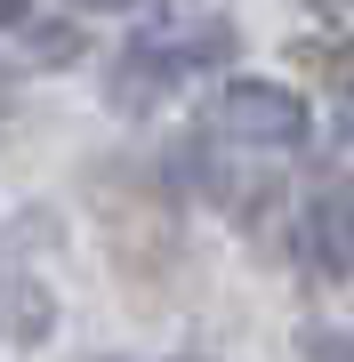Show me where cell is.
Here are the masks:
<instances>
[{
  "instance_id": "obj_8",
  "label": "cell",
  "mask_w": 354,
  "mask_h": 362,
  "mask_svg": "<svg viewBox=\"0 0 354 362\" xmlns=\"http://www.w3.org/2000/svg\"><path fill=\"white\" fill-rule=\"evenodd\" d=\"M322 8H354V0H322Z\"/></svg>"
},
{
  "instance_id": "obj_1",
  "label": "cell",
  "mask_w": 354,
  "mask_h": 362,
  "mask_svg": "<svg viewBox=\"0 0 354 362\" xmlns=\"http://www.w3.org/2000/svg\"><path fill=\"white\" fill-rule=\"evenodd\" d=\"M218 129L234 137V145H298L306 137V105L290 97V89H274V81H234V89L218 97Z\"/></svg>"
},
{
  "instance_id": "obj_7",
  "label": "cell",
  "mask_w": 354,
  "mask_h": 362,
  "mask_svg": "<svg viewBox=\"0 0 354 362\" xmlns=\"http://www.w3.org/2000/svg\"><path fill=\"white\" fill-rule=\"evenodd\" d=\"M338 129H346V137H354V97H346V113H338Z\"/></svg>"
},
{
  "instance_id": "obj_3",
  "label": "cell",
  "mask_w": 354,
  "mask_h": 362,
  "mask_svg": "<svg viewBox=\"0 0 354 362\" xmlns=\"http://www.w3.org/2000/svg\"><path fill=\"white\" fill-rule=\"evenodd\" d=\"M25 57L65 65V57H81V33H73V25H40V33H25Z\"/></svg>"
},
{
  "instance_id": "obj_4",
  "label": "cell",
  "mask_w": 354,
  "mask_h": 362,
  "mask_svg": "<svg viewBox=\"0 0 354 362\" xmlns=\"http://www.w3.org/2000/svg\"><path fill=\"white\" fill-rule=\"evenodd\" d=\"M306 362H354V330H306Z\"/></svg>"
},
{
  "instance_id": "obj_6",
  "label": "cell",
  "mask_w": 354,
  "mask_h": 362,
  "mask_svg": "<svg viewBox=\"0 0 354 362\" xmlns=\"http://www.w3.org/2000/svg\"><path fill=\"white\" fill-rule=\"evenodd\" d=\"M73 8H137V0H73Z\"/></svg>"
},
{
  "instance_id": "obj_2",
  "label": "cell",
  "mask_w": 354,
  "mask_h": 362,
  "mask_svg": "<svg viewBox=\"0 0 354 362\" xmlns=\"http://www.w3.org/2000/svg\"><path fill=\"white\" fill-rule=\"evenodd\" d=\"M306 266L322 282L354 274V177H330V185L306 194Z\"/></svg>"
},
{
  "instance_id": "obj_5",
  "label": "cell",
  "mask_w": 354,
  "mask_h": 362,
  "mask_svg": "<svg viewBox=\"0 0 354 362\" xmlns=\"http://www.w3.org/2000/svg\"><path fill=\"white\" fill-rule=\"evenodd\" d=\"M25 8H33V0H0V16H8V25H25Z\"/></svg>"
}]
</instances>
